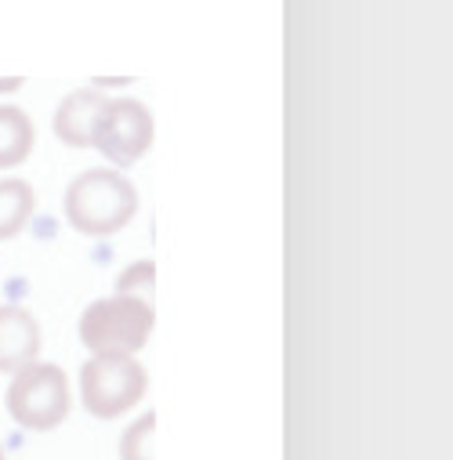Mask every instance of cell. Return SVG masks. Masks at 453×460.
<instances>
[{"label":"cell","mask_w":453,"mask_h":460,"mask_svg":"<svg viewBox=\"0 0 453 460\" xmlns=\"http://www.w3.org/2000/svg\"><path fill=\"white\" fill-rule=\"evenodd\" d=\"M102 105H105V98L98 94V87H80V91L66 94L55 112V135L73 149H91V135H94Z\"/></svg>","instance_id":"7"},{"label":"cell","mask_w":453,"mask_h":460,"mask_svg":"<svg viewBox=\"0 0 453 460\" xmlns=\"http://www.w3.org/2000/svg\"><path fill=\"white\" fill-rule=\"evenodd\" d=\"M153 305L146 297H98L80 315V341L91 356H138L153 333Z\"/></svg>","instance_id":"2"},{"label":"cell","mask_w":453,"mask_h":460,"mask_svg":"<svg viewBox=\"0 0 453 460\" xmlns=\"http://www.w3.org/2000/svg\"><path fill=\"white\" fill-rule=\"evenodd\" d=\"M149 374L135 356H91L80 370L84 410L98 420H112L142 402Z\"/></svg>","instance_id":"4"},{"label":"cell","mask_w":453,"mask_h":460,"mask_svg":"<svg viewBox=\"0 0 453 460\" xmlns=\"http://www.w3.org/2000/svg\"><path fill=\"white\" fill-rule=\"evenodd\" d=\"M153 428H156V413H142L120 435V460H153Z\"/></svg>","instance_id":"10"},{"label":"cell","mask_w":453,"mask_h":460,"mask_svg":"<svg viewBox=\"0 0 453 460\" xmlns=\"http://www.w3.org/2000/svg\"><path fill=\"white\" fill-rule=\"evenodd\" d=\"M33 120L19 105H0V171L19 167L33 153Z\"/></svg>","instance_id":"8"},{"label":"cell","mask_w":453,"mask_h":460,"mask_svg":"<svg viewBox=\"0 0 453 460\" xmlns=\"http://www.w3.org/2000/svg\"><path fill=\"white\" fill-rule=\"evenodd\" d=\"M153 283H156V269H153V261H138V265H131V269L120 272V279H117V294L142 297Z\"/></svg>","instance_id":"11"},{"label":"cell","mask_w":453,"mask_h":460,"mask_svg":"<svg viewBox=\"0 0 453 460\" xmlns=\"http://www.w3.org/2000/svg\"><path fill=\"white\" fill-rule=\"evenodd\" d=\"M4 406L12 420L26 431H55L69 417V377L55 363H30L19 374H12V385L4 392Z\"/></svg>","instance_id":"3"},{"label":"cell","mask_w":453,"mask_h":460,"mask_svg":"<svg viewBox=\"0 0 453 460\" xmlns=\"http://www.w3.org/2000/svg\"><path fill=\"white\" fill-rule=\"evenodd\" d=\"M37 207L33 185L22 178H0V240H15Z\"/></svg>","instance_id":"9"},{"label":"cell","mask_w":453,"mask_h":460,"mask_svg":"<svg viewBox=\"0 0 453 460\" xmlns=\"http://www.w3.org/2000/svg\"><path fill=\"white\" fill-rule=\"evenodd\" d=\"M40 341V323L26 308L0 305V374H19L22 367L37 363Z\"/></svg>","instance_id":"6"},{"label":"cell","mask_w":453,"mask_h":460,"mask_svg":"<svg viewBox=\"0 0 453 460\" xmlns=\"http://www.w3.org/2000/svg\"><path fill=\"white\" fill-rule=\"evenodd\" d=\"M153 138H156V124H153V112L146 102H138V98H112L109 102L105 98L94 135H91V149H98L109 164L131 167L149 153Z\"/></svg>","instance_id":"5"},{"label":"cell","mask_w":453,"mask_h":460,"mask_svg":"<svg viewBox=\"0 0 453 460\" xmlns=\"http://www.w3.org/2000/svg\"><path fill=\"white\" fill-rule=\"evenodd\" d=\"M0 460H8V456H4V446H0Z\"/></svg>","instance_id":"13"},{"label":"cell","mask_w":453,"mask_h":460,"mask_svg":"<svg viewBox=\"0 0 453 460\" xmlns=\"http://www.w3.org/2000/svg\"><path fill=\"white\" fill-rule=\"evenodd\" d=\"M62 214L80 236H91V240L117 236L138 214V189L120 171L91 167L69 181Z\"/></svg>","instance_id":"1"},{"label":"cell","mask_w":453,"mask_h":460,"mask_svg":"<svg viewBox=\"0 0 453 460\" xmlns=\"http://www.w3.org/2000/svg\"><path fill=\"white\" fill-rule=\"evenodd\" d=\"M22 87V80L19 76H12V80H0V91H19Z\"/></svg>","instance_id":"12"}]
</instances>
